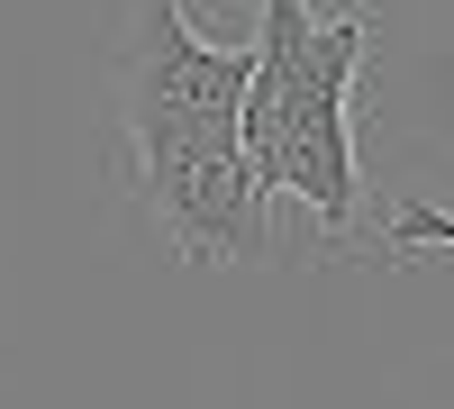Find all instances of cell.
Instances as JSON below:
<instances>
[{
  "instance_id": "cell-2",
  "label": "cell",
  "mask_w": 454,
  "mask_h": 409,
  "mask_svg": "<svg viewBox=\"0 0 454 409\" xmlns=\"http://www.w3.org/2000/svg\"><path fill=\"white\" fill-rule=\"evenodd\" d=\"M237 100H246V46H209L182 19V0H145L119 46V119L137 164L145 155H200L237 146Z\"/></svg>"
},
{
  "instance_id": "cell-1",
  "label": "cell",
  "mask_w": 454,
  "mask_h": 409,
  "mask_svg": "<svg viewBox=\"0 0 454 409\" xmlns=\"http://www.w3.org/2000/svg\"><path fill=\"white\" fill-rule=\"evenodd\" d=\"M364 55H372V0H346L336 19H309L300 0H254L237 146L263 192L318 218L327 246H355V218H364V164H355Z\"/></svg>"
},
{
  "instance_id": "cell-4",
  "label": "cell",
  "mask_w": 454,
  "mask_h": 409,
  "mask_svg": "<svg viewBox=\"0 0 454 409\" xmlns=\"http://www.w3.org/2000/svg\"><path fill=\"white\" fill-rule=\"evenodd\" d=\"M391 246H454V209H427V201H409L391 218Z\"/></svg>"
},
{
  "instance_id": "cell-3",
  "label": "cell",
  "mask_w": 454,
  "mask_h": 409,
  "mask_svg": "<svg viewBox=\"0 0 454 409\" xmlns=\"http://www.w3.org/2000/svg\"><path fill=\"white\" fill-rule=\"evenodd\" d=\"M137 201L192 264H263L273 255V192L254 182L246 146H200V155H145Z\"/></svg>"
}]
</instances>
